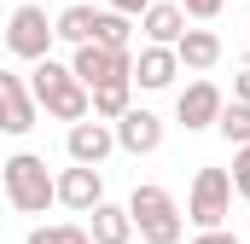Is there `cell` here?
I'll list each match as a JSON object with an SVG mask.
<instances>
[{"label": "cell", "mask_w": 250, "mask_h": 244, "mask_svg": "<svg viewBox=\"0 0 250 244\" xmlns=\"http://www.w3.org/2000/svg\"><path fill=\"white\" fill-rule=\"evenodd\" d=\"M29 93H35V105H41L47 117H59V122L93 117L87 87H82V81H76V70H70V64H59L53 53H47V59H35V70H29Z\"/></svg>", "instance_id": "1"}, {"label": "cell", "mask_w": 250, "mask_h": 244, "mask_svg": "<svg viewBox=\"0 0 250 244\" xmlns=\"http://www.w3.org/2000/svg\"><path fill=\"white\" fill-rule=\"evenodd\" d=\"M0 186H6V203H12L18 215H47V203H59L53 175H47V157H35V151L6 157V163H0Z\"/></svg>", "instance_id": "2"}, {"label": "cell", "mask_w": 250, "mask_h": 244, "mask_svg": "<svg viewBox=\"0 0 250 244\" xmlns=\"http://www.w3.org/2000/svg\"><path fill=\"white\" fill-rule=\"evenodd\" d=\"M128 215H134V233L146 244H181V233H187V215L169 198V186H151V181L128 192Z\"/></svg>", "instance_id": "3"}, {"label": "cell", "mask_w": 250, "mask_h": 244, "mask_svg": "<svg viewBox=\"0 0 250 244\" xmlns=\"http://www.w3.org/2000/svg\"><path fill=\"white\" fill-rule=\"evenodd\" d=\"M233 215V175L227 169H198L187 192V221L192 227H221Z\"/></svg>", "instance_id": "4"}, {"label": "cell", "mask_w": 250, "mask_h": 244, "mask_svg": "<svg viewBox=\"0 0 250 244\" xmlns=\"http://www.w3.org/2000/svg\"><path fill=\"white\" fill-rule=\"evenodd\" d=\"M53 18L41 12V6H18L12 18H6V53L12 59H23V64H35V59H47L53 53Z\"/></svg>", "instance_id": "5"}, {"label": "cell", "mask_w": 250, "mask_h": 244, "mask_svg": "<svg viewBox=\"0 0 250 244\" xmlns=\"http://www.w3.org/2000/svg\"><path fill=\"white\" fill-rule=\"evenodd\" d=\"M70 70H76L82 87H93V81H105V76H134V53H128V47H105V41H82V47L70 53Z\"/></svg>", "instance_id": "6"}, {"label": "cell", "mask_w": 250, "mask_h": 244, "mask_svg": "<svg viewBox=\"0 0 250 244\" xmlns=\"http://www.w3.org/2000/svg\"><path fill=\"white\" fill-rule=\"evenodd\" d=\"M221 87L209 81V76H198V81H187L181 87V99H175V122L187 128V134H198V128H215V117H221Z\"/></svg>", "instance_id": "7"}, {"label": "cell", "mask_w": 250, "mask_h": 244, "mask_svg": "<svg viewBox=\"0 0 250 244\" xmlns=\"http://www.w3.org/2000/svg\"><path fill=\"white\" fill-rule=\"evenodd\" d=\"M64 151H70V163H93V169H99V163L117 151V128L105 117H82V122H70Z\"/></svg>", "instance_id": "8"}, {"label": "cell", "mask_w": 250, "mask_h": 244, "mask_svg": "<svg viewBox=\"0 0 250 244\" xmlns=\"http://www.w3.org/2000/svg\"><path fill=\"white\" fill-rule=\"evenodd\" d=\"M111 128H117V145H123L128 157H151V151L163 145V117L146 111V105H128Z\"/></svg>", "instance_id": "9"}, {"label": "cell", "mask_w": 250, "mask_h": 244, "mask_svg": "<svg viewBox=\"0 0 250 244\" xmlns=\"http://www.w3.org/2000/svg\"><path fill=\"white\" fill-rule=\"evenodd\" d=\"M35 93H29V81L23 76H12V70H0V134H29L35 128Z\"/></svg>", "instance_id": "10"}, {"label": "cell", "mask_w": 250, "mask_h": 244, "mask_svg": "<svg viewBox=\"0 0 250 244\" xmlns=\"http://www.w3.org/2000/svg\"><path fill=\"white\" fill-rule=\"evenodd\" d=\"M53 192H59L64 209H76V215H87L99 198H105V175L93 169V163H76V169H64V175H53Z\"/></svg>", "instance_id": "11"}, {"label": "cell", "mask_w": 250, "mask_h": 244, "mask_svg": "<svg viewBox=\"0 0 250 244\" xmlns=\"http://www.w3.org/2000/svg\"><path fill=\"white\" fill-rule=\"evenodd\" d=\"M87 239L93 244H128L134 239V215H128V203H93L87 209Z\"/></svg>", "instance_id": "12"}, {"label": "cell", "mask_w": 250, "mask_h": 244, "mask_svg": "<svg viewBox=\"0 0 250 244\" xmlns=\"http://www.w3.org/2000/svg\"><path fill=\"white\" fill-rule=\"evenodd\" d=\"M175 76H181L175 47H157V41H146V47H140V59H134V81H140V87H151V93H157V87H169Z\"/></svg>", "instance_id": "13"}, {"label": "cell", "mask_w": 250, "mask_h": 244, "mask_svg": "<svg viewBox=\"0 0 250 244\" xmlns=\"http://www.w3.org/2000/svg\"><path fill=\"white\" fill-rule=\"evenodd\" d=\"M140 29H146V41H157V47H175V41H181V29H187V12H181V0H151V6L140 12Z\"/></svg>", "instance_id": "14"}, {"label": "cell", "mask_w": 250, "mask_h": 244, "mask_svg": "<svg viewBox=\"0 0 250 244\" xmlns=\"http://www.w3.org/2000/svg\"><path fill=\"white\" fill-rule=\"evenodd\" d=\"M175 59H181V70H215L221 64V35L215 29H181Z\"/></svg>", "instance_id": "15"}, {"label": "cell", "mask_w": 250, "mask_h": 244, "mask_svg": "<svg viewBox=\"0 0 250 244\" xmlns=\"http://www.w3.org/2000/svg\"><path fill=\"white\" fill-rule=\"evenodd\" d=\"M87 99H93V117L117 122L128 105H134V76H105V81H93V87H87Z\"/></svg>", "instance_id": "16"}, {"label": "cell", "mask_w": 250, "mask_h": 244, "mask_svg": "<svg viewBox=\"0 0 250 244\" xmlns=\"http://www.w3.org/2000/svg\"><path fill=\"white\" fill-rule=\"evenodd\" d=\"M93 29H99V12H93V6H82V0H76V6H64L59 18H53V35H59V41H70V47L93 41Z\"/></svg>", "instance_id": "17"}, {"label": "cell", "mask_w": 250, "mask_h": 244, "mask_svg": "<svg viewBox=\"0 0 250 244\" xmlns=\"http://www.w3.org/2000/svg\"><path fill=\"white\" fill-rule=\"evenodd\" d=\"M215 128H221L227 145H250V105H245V99H227L221 117H215Z\"/></svg>", "instance_id": "18"}, {"label": "cell", "mask_w": 250, "mask_h": 244, "mask_svg": "<svg viewBox=\"0 0 250 244\" xmlns=\"http://www.w3.org/2000/svg\"><path fill=\"white\" fill-rule=\"evenodd\" d=\"M29 244H93L82 221H53V227H29Z\"/></svg>", "instance_id": "19"}, {"label": "cell", "mask_w": 250, "mask_h": 244, "mask_svg": "<svg viewBox=\"0 0 250 244\" xmlns=\"http://www.w3.org/2000/svg\"><path fill=\"white\" fill-rule=\"evenodd\" d=\"M93 41H105V47H128L134 41V29H128L123 12H99V29H93Z\"/></svg>", "instance_id": "20"}, {"label": "cell", "mask_w": 250, "mask_h": 244, "mask_svg": "<svg viewBox=\"0 0 250 244\" xmlns=\"http://www.w3.org/2000/svg\"><path fill=\"white\" fill-rule=\"evenodd\" d=\"M181 12H187L192 23H209V18H221V12H227V0H181Z\"/></svg>", "instance_id": "21"}, {"label": "cell", "mask_w": 250, "mask_h": 244, "mask_svg": "<svg viewBox=\"0 0 250 244\" xmlns=\"http://www.w3.org/2000/svg\"><path fill=\"white\" fill-rule=\"evenodd\" d=\"M233 192H239V198H250V145H239V151H233Z\"/></svg>", "instance_id": "22"}, {"label": "cell", "mask_w": 250, "mask_h": 244, "mask_svg": "<svg viewBox=\"0 0 250 244\" xmlns=\"http://www.w3.org/2000/svg\"><path fill=\"white\" fill-rule=\"evenodd\" d=\"M192 244H239V233H227V227H198Z\"/></svg>", "instance_id": "23"}, {"label": "cell", "mask_w": 250, "mask_h": 244, "mask_svg": "<svg viewBox=\"0 0 250 244\" xmlns=\"http://www.w3.org/2000/svg\"><path fill=\"white\" fill-rule=\"evenodd\" d=\"M105 6H111V12H123V18H140L151 0H105Z\"/></svg>", "instance_id": "24"}, {"label": "cell", "mask_w": 250, "mask_h": 244, "mask_svg": "<svg viewBox=\"0 0 250 244\" xmlns=\"http://www.w3.org/2000/svg\"><path fill=\"white\" fill-rule=\"evenodd\" d=\"M233 99H245V105H250V64L239 70V81H233Z\"/></svg>", "instance_id": "25"}]
</instances>
